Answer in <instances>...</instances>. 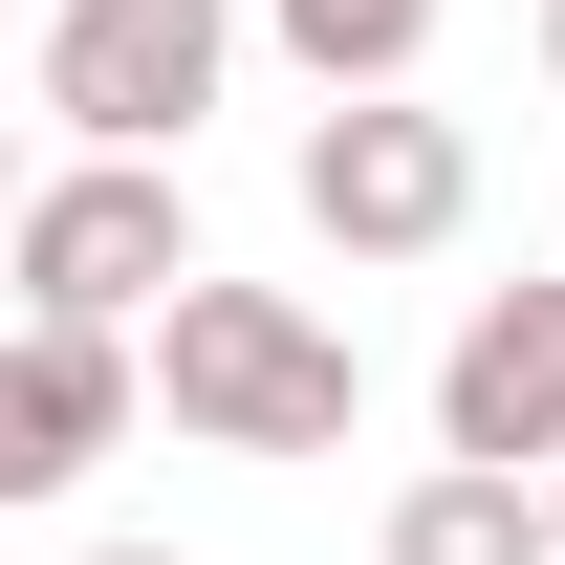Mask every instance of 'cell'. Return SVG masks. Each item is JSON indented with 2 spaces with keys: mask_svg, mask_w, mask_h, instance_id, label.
Instances as JSON below:
<instances>
[{
  "mask_svg": "<svg viewBox=\"0 0 565 565\" xmlns=\"http://www.w3.org/2000/svg\"><path fill=\"white\" fill-rule=\"evenodd\" d=\"M544 87H565V0H544Z\"/></svg>",
  "mask_w": 565,
  "mask_h": 565,
  "instance_id": "cell-10",
  "label": "cell"
},
{
  "mask_svg": "<svg viewBox=\"0 0 565 565\" xmlns=\"http://www.w3.org/2000/svg\"><path fill=\"white\" fill-rule=\"evenodd\" d=\"M109 565H174V544H109Z\"/></svg>",
  "mask_w": 565,
  "mask_h": 565,
  "instance_id": "cell-11",
  "label": "cell"
},
{
  "mask_svg": "<svg viewBox=\"0 0 565 565\" xmlns=\"http://www.w3.org/2000/svg\"><path fill=\"white\" fill-rule=\"evenodd\" d=\"M435 457H522V479L565 457V282H500L479 327H457V370H435Z\"/></svg>",
  "mask_w": 565,
  "mask_h": 565,
  "instance_id": "cell-6",
  "label": "cell"
},
{
  "mask_svg": "<svg viewBox=\"0 0 565 565\" xmlns=\"http://www.w3.org/2000/svg\"><path fill=\"white\" fill-rule=\"evenodd\" d=\"M392 565H565L544 544V479H522V457H435V479L392 500Z\"/></svg>",
  "mask_w": 565,
  "mask_h": 565,
  "instance_id": "cell-7",
  "label": "cell"
},
{
  "mask_svg": "<svg viewBox=\"0 0 565 565\" xmlns=\"http://www.w3.org/2000/svg\"><path fill=\"white\" fill-rule=\"evenodd\" d=\"M152 414L196 435V457H349V414H370V370H349V327L327 305H282V282H174L152 305Z\"/></svg>",
  "mask_w": 565,
  "mask_h": 565,
  "instance_id": "cell-1",
  "label": "cell"
},
{
  "mask_svg": "<svg viewBox=\"0 0 565 565\" xmlns=\"http://www.w3.org/2000/svg\"><path fill=\"white\" fill-rule=\"evenodd\" d=\"M479 217V131L457 109H414V87H327L305 109V239L327 262H435Z\"/></svg>",
  "mask_w": 565,
  "mask_h": 565,
  "instance_id": "cell-3",
  "label": "cell"
},
{
  "mask_svg": "<svg viewBox=\"0 0 565 565\" xmlns=\"http://www.w3.org/2000/svg\"><path fill=\"white\" fill-rule=\"evenodd\" d=\"M262 22L305 87H414V44H435V0H262Z\"/></svg>",
  "mask_w": 565,
  "mask_h": 565,
  "instance_id": "cell-8",
  "label": "cell"
},
{
  "mask_svg": "<svg viewBox=\"0 0 565 565\" xmlns=\"http://www.w3.org/2000/svg\"><path fill=\"white\" fill-rule=\"evenodd\" d=\"M196 282V196L152 174V152H66L44 196H22V305H66V327H152Z\"/></svg>",
  "mask_w": 565,
  "mask_h": 565,
  "instance_id": "cell-4",
  "label": "cell"
},
{
  "mask_svg": "<svg viewBox=\"0 0 565 565\" xmlns=\"http://www.w3.org/2000/svg\"><path fill=\"white\" fill-rule=\"evenodd\" d=\"M217 87H239V0H44V109H66V152H196Z\"/></svg>",
  "mask_w": 565,
  "mask_h": 565,
  "instance_id": "cell-2",
  "label": "cell"
},
{
  "mask_svg": "<svg viewBox=\"0 0 565 565\" xmlns=\"http://www.w3.org/2000/svg\"><path fill=\"white\" fill-rule=\"evenodd\" d=\"M152 370L109 349V327H66V305H22V349H0V500H66L109 435H131Z\"/></svg>",
  "mask_w": 565,
  "mask_h": 565,
  "instance_id": "cell-5",
  "label": "cell"
},
{
  "mask_svg": "<svg viewBox=\"0 0 565 565\" xmlns=\"http://www.w3.org/2000/svg\"><path fill=\"white\" fill-rule=\"evenodd\" d=\"M544 544H565V457H544Z\"/></svg>",
  "mask_w": 565,
  "mask_h": 565,
  "instance_id": "cell-9",
  "label": "cell"
}]
</instances>
